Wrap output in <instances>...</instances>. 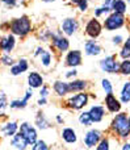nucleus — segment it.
I'll return each instance as SVG.
<instances>
[{"instance_id":"5","label":"nucleus","mask_w":130,"mask_h":150,"mask_svg":"<svg viewBox=\"0 0 130 150\" xmlns=\"http://www.w3.org/2000/svg\"><path fill=\"white\" fill-rule=\"evenodd\" d=\"M68 105L72 109H82L88 104V93H76L68 99Z\"/></svg>"},{"instance_id":"2","label":"nucleus","mask_w":130,"mask_h":150,"mask_svg":"<svg viewBox=\"0 0 130 150\" xmlns=\"http://www.w3.org/2000/svg\"><path fill=\"white\" fill-rule=\"evenodd\" d=\"M32 25H30V20H29L26 16H22L20 18H16L11 23V30L13 34L16 36H26V34L30 32Z\"/></svg>"},{"instance_id":"10","label":"nucleus","mask_w":130,"mask_h":150,"mask_svg":"<svg viewBox=\"0 0 130 150\" xmlns=\"http://www.w3.org/2000/svg\"><path fill=\"white\" fill-rule=\"evenodd\" d=\"M11 144H12V146L16 150H26V148H28V145H29L28 140L24 137L22 133H16V134L13 136Z\"/></svg>"},{"instance_id":"11","label":"nucleus","mask_w":130,"mask_h":150,"mask_svg":"<svg viewBox=\"0 0 130 150\" xmlns=\"http://www.w3.org/2000/svg\"><path fill=\"white\" fill-rule=\"evenodd\" d=\"M51 37H53V42H54V46L57 47L59 52H66V50L68 49V46H70V44H68V40L65 38V37H63L60 33H58V34H51Z\"/></svg>"},{"instance_id":"36","label":"nucleus","mask_w":130,"mask_h":150,"mask_svg":"<svg viewBox=\"0 0 130 150\" xmlns=\"http://www.w3.org/2000/svg\"><path fill=\"white\" fill-rule=\"evenodd\" d=\"M47 93H49V90H47V87H46V86H44V87L41 88V91H39V95H41L42 98H46V96H47Z\"/></svg>"},{"instance_id":"46","label":"nucleus","mask_w":130,"mask_h":150,"mask_svg":"<svg viewBox=\"0 0 130 150\" xmlns=\"http://www.w3.org/2000/svg\"><path fill=\"white\" fill-rule=\"evenodd\" d=\"M129 124H130V117H129Z\"/></svg>"},{"instance_id":"34","label":"nucleus","mask_w":130,"mask_h":150,"mask_svg":"<svg viewBox=\"0 0 130 150\" xmlns=\"http://www.w3.org/2000/svg\"><path fill=\"white\" fill-rule=\"evenodd\" d=\"M79 9L80 11H87V8H88V3H87V0H80V1H79Z\"/></svg>"},{"instance_id":"47","label":"nucleus","mask_w":130,"mask_h":150,"mask_svg":"<svg viewBox=\"0 0 130 150\" xmlns=\"http://www.w3.org/2000/svg\"><path fill=\"white\" fill-rule=\"evenodd\" d=\"M128 1H129V3H130V0H128Z\"/></svg>"},{"instance_id":"25","label":"nucleus","mask_w":130,"mask_h":150,"mask_svg":"<svg viewBox=\"0 0 130 150\" xmlns=\"http://www.w3.org/2000/svg\"><path fill=\"white\" fill-rule=\"evenodd\" d=\"M121 101L122 103H129L130 101V82H126L121 90Z\"/></svg>"},{"instance_id":"39","label":"nucleus","mask_w":130,"mask_h":150,"mask_svg":"<svg viewBox=\"0 0 130 150\" xmlns=\"http://www.w3.org/2000/svg\"><path fill=\"white\" fill-rule=\"evenodd\" d=\"M3 3H4V4H7V5H15L16 4V0H1Z\"/></svg>"},{"instance_id":"29","label":"nucleus","mask_w":130,"mask_h":150,"mask_svg":"<svg viewBox=\"0 0 130 150\" xmlns=\"http://www.w3.org/2000/svg\"><path fill=\"white\" fill-rule=\"evenodd\" d=\"M39 55H41V62H42V65L47 67V66L50 65V62H51V54H50L49 52H45V50H44V52H42Z\"/></svg>"},{"instance_id":"41","label":"nucleus","mask_w":130,"mask_h":150,"mask_svg":"<svg viewBox=\"0 0 130 150\" xmlns=\"http://www.w3.org/2000/svg\"><path fill=\"white\" fill-rule=\"evenodd\" d=\"M46 104V98H42L41 96V99L38 100V105H45Z\"/></svg>"},{"instance_id":"30","label":"nucleus","mask_w":130,"mask_h":150,"mask_svg":"<svg viewBox=\"0 0 130 150\" xmlns=\"http://www.w3.org/2000/svg\"><path fill=\"white\" fill-rule=\"evenodd\" d=\"M120 73L124 75H130V61L125 59L120 66Z\"/></svg>"},{"instance_id":"6","label":"nucleus","mask_w":130,"mask_h":150,"mask_svg":"<svg viewBox=\"0 0 130 150\" xmlns=\"http://www.w3.org/2000/svg\"><path fill=\"white\" fill-rule=\"evenodd\" d=\"M20 133H22L24 137L28 140L29 145H34L37 142V130L29 122H22L20 125Z\"/></svg>"},{"instance_id":"22","label":"nucleus","mask_w":130,"mask_h":150,"mask_svg":"<svg viewBox=\"0 0 130 150\" xmlns=\"http://www.w3.org/2000/svg\"><path fill=\"white\" fill-rule=\"evenodd\" d=\"M86 53L88 55H99L101 53V47L95 41H87L86 42Z\"/></svg>"},{"instance_id":"31","label":"nucleus","mask_w":130,"mask_h":150,"mask_svg":"<svg viewBox=\"0 0 130 150\" xmlns=\"http://www.w3.org/2000/svg\"><path fill=\"white\" fill-rule=\"evenodd\" d=\"M101 86H103V90L105 91V93H107V95H109V93H113L112 83H110L108 79H103L101 80Z\"/></svg>"},{"instance_id":"45","label":"nucleus","mask_w":130,"mask_h":150,"mask_svg":"<svg viewBox=\"0 0 130 150\" xmlns=\"http://www.w3.org/2000/svg\"><path fill=\"white\" fill-rule=\"evenodd\" d=\"M44 1H54V0H44Z\"/></svg>"},{"instance_id":"4","label":"nucleus","mask_w":130,"mask_h":150,"mask_svg":"<svg viewBox=\"0 0 130 150\" xmlns=\"http://www.w3.org/2000/svg\"><path fill=\"white\" fill-rule=\"evenodd\" d=\"M120 66L118 62L116 61V58L113 55H109V57L104 58L103 61H100V67H101L103 71L105 73H109V74H115L120 70Z\"/></svg>"},{"instance_id":"23","label":"nucleus","mask_w":130,"mask_h":150,"mask_svg":"<svg viewBox=\"0 0 130 150\" xmlns=\"http://www.w3.org/2000/svg\"><path fill=\"white\" fill-rule=\"evenodd\" d=\"M36 125L39 128V129H47V128L50 127V122L46 120V117H45L44 113H37L36 116Z\"/></svg>"},{"instance_id":"32","label":"nucleus","mask_w":130,"mask_h":150,"mask_svg":"<svg viewBox=\"0 0 130 150\" xmlns=\"http://www.w3.org/2000/svg\"><path fill=\"white\" fill-rule=\"evenodd\" d=\"M32 150H49V148H47L45 141H37V142L33 145Z\"/></svg>"},{"instance_id":"26","label":"nucleus","mask_w":130,"mask_h":150,"mask_svg":"<svg viewBox=\"0 0 130 150\" xmlns=\"http://www.w3.org/2000/svg\"><path fill=\"white\" fill-rule=\"evenodd\" d=\"M68 84H70L71 92L72 91H83L87 87V83L84 80H74V82H70Z\"/></svg>"},{"instance_id":"43","label":"nucleus","mask_w":130,"mask_h":150,"mask_svg":"<svg viewBox=\"0 0 130 150\" xmlns=\"http://www.w3.org/2000/svg\"><path fill=\"white\" fill-rule=\"evenodd\" d=\"M57 121H58V122H59V124H62V122H63L62 117H60V116H57Z\"/></svg>"},{"instance_id":"13","label":"nucleus","mask_w":130,"mask_h":150,"mask_svg":"<svg viewBox=\"0 0 130 150\" xmlns=\"http://www.w3.org/2000/svg\"><path fill=\"white\" fill-rule=\"evenodd\" d=\"M66 62H67V65L71 66V67L79 66L82 63V53L79 52V50H72V52H70L67 54Z\"/></svg>"},{"instance_id":"21","label":"nucleus","mask_w":130,"mask_h":150,"mask_svg":"<svg viewBox=\"0 0 130 150\" xmlns=\"http://www.w3.org/2000/svg\"><path fill=\"white\" fill-rule=\"evenodd\" d=\"M15 37L13 36H7V37H4V38L1 40V49H3V52L4 53H9L11 50L15 47Z\"/></svg>"},{"instance_id":"35","label":"nucleus","mask_w":130,"mask_h":150,"mask_svg":"<svg viewBox=\"0 0 130 150\" xmlns=\"http://www.w3.org/2000/svg\"><path fill=\"white\" fill-rule=\"evenodd\" d=\"M1 61H3V63H4V65H7V66L13 65V59H12V58H9V57H7V55H4V57L1 58Z\"/></svg>"},{"instance_id":"20","label":"nucleus","mask_w":130,"mask_h":150,"mask_svg":"<svg viewBox=\"0 0 130 150\" xmlns=\"http://www.w3.org/2000/svg\"><path fill=\"white\" fill-rule=\"evenodd\" d=\"M28 70V61L26 59H20L17 62V65L12 66L11 67V74L12 75H20L22 74L24 71Z\"/></svg>"},{"instance_id":"28","label":"nucleus","mask_w":130,"mask_h":150,"mask_svg":"<svg viewBox=\"0 0 130 150\" xmlns=\"http://www.w3.org/2000/svg\"><path fill=\"white\" fill-rule=\"evenodd\" d=\"M121 57H122L124 59H128V58H130V37L126 40V44L124 45L122 50H121Z\"/></svg>"},{"instance_id":"24","label":"nucleus","mask_w":130,"mask_h":150,"mask_svg":"<svg viewBox=\"0 0 130 150\" xmlns=\"http://www.w3.org/2000/svg\"><path fill=\"white\" fill-rule=\"evenodd\" d=\"M112 9L118 13H125L126 12V3L124 1V0H113Z\"/></svg>"},{"instance_id":"40","label":"nucleus","mask_w":130,"mask_h":150,"mask_svg":"<svg viewBox=\"0 0 130 150\" xmlns=\"http://www.w3.org/2000/svg\"><path fill=\"white\" fill-rule=\"evenodd\" d=\"M75 75H76V70H71L66 74V78H71V76H75Z\"/></svg>"},{"instance_id":"42","label":"nucleus","mask_w":130,"mask_h":150,"mask_svg":"<svg viewBox=\"0 0 130 150\" xmlns=\"http://www.w3.org/2000/svg\"><path fill=\"white\" fill-rule=\"evenodd\" d=\"M121 150H130V142H126L122 145V149Z\"/></svg>"},{"instance_id":"9","label":"nucleus","mask_w":130,"mask_h":150,"mask_svg":"<svg viewBox=\"0 0 130 150\" xmlns=\"http://www.w3.org/2000/svg\"><path fill=\"white\" fill-rule=\"evenodd\" d=\"M105 105H107L108 111L112 112V113H116V112H120L121 109V103L118 99H116V96L113 93H109L105 98Z\"/></svg>"},{"instance_id":"1","label":"nucleus","mask_w":130,"mask_h":150,"mask_svg":"<svg viewBox=\"0 0 130 150\" xmlns=\"http://www.w3.org/2000/svg\"><path fill=\"white\" fill-rule=\"evenodd\" d=\"M112 128L120 137L126 138L130 136V124L126 113H118L112 122Z\"/></svg>"},{"instance_id":"18","label":"nucleus","mask_w":130,"mask_h":150,"mask_svg":"<svg viewBox=\"0 0 130 150\" xmlns=\"http://www.w3.org/2000/svg\"><path fill=\"white\" fill-rule=\"evenodd\" d=\"M54 91L59 96H65L66 93L71 92L70 84H68V83H66V82H62V80H57V82L54 83Z\"/></svg>"},{"instance_id":"38","label":"nucleus","mask_w":130,"mask_h":150,"mask_svg":"<svg viewBox=\"0 0 130 150\" xmlns=\"http://www.w3.org/2000/svg\"><path fill=\"white\" fill-rule=\"evenodd\" d=\"M121 41H122V37H121V36H116V37H113V44H115V45L121 44Z\"/></svg>"},{"instance_id":"15","label":"nucleus","mask_w":130,"mask_h":150,"mask_svg":"<svg viewBox=\"0 0 130 150\" xmlns=\"http://www.w3.org/2000/svg\"><path fill=\"white\" fill-rule=\"evenodd\" d=\"M33 96V91H32V87L29 88L28 91H26V95H25V98L22 99V100H13V101H11V108H13V109H21V108H25L26 107V104H28V100Z\"/></svg>"},{"instance_id":"19","label":"nucleus","mask_w":130,"mask_h":150,"mask_svg":"<svg viewBox=\"0 0 130 150\" xmlns=\"http://www.w3.org/2000/svg\"><path fill=\"white\" fill-rule=\"evenodd\" d=\"M17 129H18L17 124H16L15 121H12V122H8V124L3 125V127H1V133H3V136H4V137H11V136H15L16 134Z\"/></svg>"},{"instance_id":"16","label":"nucleus","mask_w":130,"mask_h":150,"mask_svg":"<svg viewBox=\"0 0 130 150\" xmlns=\"http://www.w3.org/2000/svg\"><path fill=\"white\" fill-rule=\"evenodd\" d=\"M28 83H29V86H30L32 88H38V87H41L42 83H44V78H42L41 74H38V73L34 71V73L29 74Z\"/></svg>"},{"instance_id":"33","label":"nucleus","mask_w":130,"mask_h":150,"mask_svg":"<svg viewBox=\"0 0 130 150\" xmlns=\"http://www.w3.org/2000/svg\"><path fill=\"white\" fill-rule=\"evenodd\" d=\"M96 150H109V141L105 138V140H101L97 145V149Z\"/></svg>"},{"instance_id":"7","label":"nucleus","mask_w":130,"mask_h":150,"mask_svg":"<svg viewBox=\"0 0 130 150\" xmlns=\"http://www.w3.org/2000/svg\"><path fill=\"white\" fill-rule=\"evenodd\" d=\"M101 141V132L97 129H92L86 133L84 136V144L87 148H93Z\"/></svg>"},{"instance_id":"37","label":"nucleus","mask_w":130,"mask_h":150,"mask_svg":"<svg viewBox=\"0 0 130 150\" xmlns=\"http://www.w3.org/2000/svg\"><path fill=\"white\" fill-rule=\"evenodd\" d=\"M5 105H7V100H5V93L1 92V111H4Z\"/></svg>"},{"instance_id":"17","label":"nucleus","mask_w":130,"mask_h":150,"mask_svg":"<svg viewBox=\"0 0 130 150\" xmlns=\"http://www.w3.org/2000/svg\"><path fill=\"white\" fill-rule=\"evenodd\" d=\"M62 138H63V141H66L67 144H75L76 141H78L76 132L72 128H65V129L62 130Z\"/></svg>"},{"instance_id":"3","label":"nucleus","mask_w":130,"mask_h":150,"mask_svg":"<svg viewBox=\"0 0 130 150\" xmlns=\"http://www.w3.org/2000/svg\"><path fill=\"white\" fill-rule=\"evenodd\" d=\"M125 24V17H124V13H118L115 12L109 16V17L105 20V28L108 30H115V29H118Z\"/></svg>"},{"instance_id":"14","label":"nucleus","mask_w":130,"mask_h":150,"mask_svg":"<svg viewBox=\"0 0 130 150\" xmlns=\"http://www.w3.org/2000/svg\"><path fill=\"white\" fill-rule=\"evenodd\" d=\"M89 115H91V119H92L93 122H100L103 119H104V115H105L104 107H101V105L91 107V109H89Z\"/></svg>"},{"instance_id":"27","label":"nucleus","mask_w":130,"mask_h":150,"mask_svg":"<svg viewBox=\"0 0 130 150\" xmlns=\"http://www.w3.org/2000/svg\"><path fill=\"white\" fill-rule=\"evenodd\" d=\"M79 122H80L82 125H84V127H89V125L93 122L91 119L89 112H83V113H80V116H79Z\"/></svg>"},{"instance_id":"8","label":"nucleus","mask_w":130,"mask_h":150,"mask_svg":"<svg viewBox=\"0 0 130 150\" xmlns=\"http://www.w3.org/2000/svg\"><path fill=\"white\" fill-rule=\"evenodd\" d=\"M86 32H87V34H88L89 37L96 38V37H99L100 33H101V25H100V23L97 20L92 18V20H89L88 24H87Z\"/></svg>"},{"instance_id":"44","label":"nucleus","mask_w":130,"mask_h":150,"mask_svg":"<svg viewBox=\"0 0 130 150\" xmlns=\"http://www.w3.org/2000/svg\"><path fill=\"white\" fill-rule=\"evenodd\" d=\"M71 1H72V4H79V1H80V0H71Z\"/></svg>"},{"instance_id":"12","label":"nucleus","mask_w":130,"mask_h":150,"mask_svg":"<svg viewBox=\"0 0 130 150\" xmlns=\"http://www.w3.org/2000/svg\"><path fill=\"white\" fill-rule=\"evenodd\" d=\"M78 21L75 18H66L65 21L62 23V30L65 32L67 36H72L74 33L78 29Z\"/></svg>"}]
</instances>
